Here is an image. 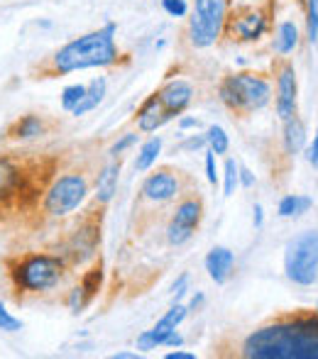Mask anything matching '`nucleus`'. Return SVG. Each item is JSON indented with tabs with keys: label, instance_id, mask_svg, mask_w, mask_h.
Returning <instances> with one entry per match:
<instances>
[{
	"label": "nucleus",
	"instance_id": "obj_20",
	"mask_svg": "<svg viewBox=\"0 0 318 359\" xmlns=\"http://www.w3.org/2000/svg\"><path fill=\"white\" fill-rule=\"evenodd\" d=\"M44 133H47V128H44V120L39 115H22L10 128V135L15 140H34V137H42Z\"/></svg>",
	"mask_w": 318,
	"mask_h": 359
},
{
	"label": "nucleus",
	"instance_id": "obj_1",
	"mask_svg": "<svg viewBox=\"0 0 318 359\" xmlns=\"http://www.w3.org/2000/svg\"><path fill=\"white\" fill-rule=\"evenodd\" d=\"M250 359H318V311L257 327L242 342Z\"/></svg>",
	"mask_w": 318,
	"mask_h": 359
},
{
	"label": "nucleus",
	"instance_id": "obj_32",
	"mask_svg": "<svg viewBox=\"0 0 318 359\" xmlns=\"http://www.w3.org/2000/svg\"><path fill=\"white\" fill-rule=\"evenodd\" d=\"M138 140H140V135L138 133H128V135H123V137L118 140L113 147H110V156H120L125 149H130V147H135L138 144Z\"/></svg>",
	"mask_w": 318,
	"mask_h": 359
},
{
	"label": "nucleus",
	"instance_id": "obj_44",
	"mask_svg": "<svg viewBox=\"0 0 318 359\" xmlns=\"http://www.w3.org/2000/svg\"><path fill=\"white\" fill-rule=\"evenodd\" d=\"M201 303H204V293H196V296L191 298V306L189 308H199Z\"/></svg>",
	"mask_w": 318,
	"mask_h": 359
},
{
	"label": "nucleus",
	"instance_id": "obj_12",
	"mask_svg": "<svg viewBox=\"0 0 318 359\" xmlns=\"http://www.w3.org/2000/svg\"><path fill=\"white\" fill-rule=\"evenodd\" d=\"M181 194V181L174 169H157L143 184V198L152 203H169Z\"/></svg>",
	"mask_w": 318,
	"mask_h": 359
},
{
	"label": "nucleus",
	"instance_id": "obj_21",
	"mask_svg": "<svg viewBox=\"0 0 318 359\" xmlns=\"http://www.w3.org/2000/svg\"><path fill=\"white\" fill-rule=\"evenodd\" d=\"M296 47H299V27L286 20V22H281L279 27H277L274 52L279 54V57H286V54H291Z\"/></svg>",
	"mask_w": 318,
	"mask_h": 359
},
{
	"label": "nucleus",
	"instance_id": "obj_39",
	"mask_svg": "<svg viewBox=\"0 0 318 359\" xmlns=\"http://www.w3.org/2000/svg\"><path fill=\"white\" fill-rule=\"evenodd\" d=\"M201 128V120L199 118H181L179 120V130L184 133V130H199Z\"/></svg>",
	"mask_w": 318,
	"mask_h": 359
},
{
	"label": "nucleus",
	"instance_id": "obj_42",
	"mask_svg": "<svg viewBox=\"0 0 318 359\" xmlns=\"http://www.w3.org/2000/svg\"><path fill=\"white\" fill-rule=\"evenodd\" d=\"M166 359H196V355H191V352H169V355H166Z\"/></svg>",
	"mask_w": 318,
	"mask_h": 359
},
{
	"label": "nucleus",
	"instance_id": "obj_26",
	"mask_svg": "<svg viewBox=\"0 0 318 359\" xmlns=\"http://www.w3.org/2000/svg\"><path fill=\"white\" fill-rule=\"evenodd\" d=\"M100 286H103V264L98 262L93 269H88L84 274V279H81V288H84V293L88 296V301H91V298L100 291Z\"/></svg>",
	"mask_w": 318,
	"mask_h": 359
},
{
	"label": "nucleus",
	"instance_id": "obj_15",
	"mask_svg": "<svg viewBox=\"0 0 318 359\" xmlns=\"http://www.w3.org/2000/svg\"><path fill=\"white\" fill-rule=\"evenodd\" d=\"M171 118H174V115L166 113V110L161 108L157 93H152L143 105H140V110H138V128H140V133H157L161 125L169 123Z\"/></svg>",
	"mask_w": 318,
	"mask_h": 359
},
{
	"label": "nucleus",
	"instance_id": "obj_41",
	"mask_svg": "<svg viewBox=\"0 0 318 359\" xmlns=\"http://www.w3.org/2000/svg\"><path fill=\"white\" fill-rule=\"evenodd\" d=\"M252 220H255V227H262V222H265V213H262V205L255 203V210H252Z\"/></svg>",
	"mask_w": 318,
	"mask_h": 359
},
{
	"label": "nucleus",
	"instance_id": "obj_40",
	"mask_svg": "<svg viewBox=\"0 0 318 359\" xmlns=\"http://www.w3.org/2000/svg\"><path fill=\"white\" fill-rule=\"evenodd\" d=\"M164 345H166V347H181V345H184V337H181L176 330H171L169 335H166Z\"/></svg>",
	"mask_w": 318,
	"mask_h": 359
},
{
	"label": "nucleus",
	"instance_id": "obj_14",
	"mask_svg": "<svg viewBox=\"0 0 318 359\" xmlns=\"http://www.w3.org/2000/svg\"><path fill=\"white\" fill-rule=\"evenodd\" d=\"M98 242H100V222L86 220L84 225L74 232L72 245H69L74 264H84L86 259H91V257L95 255V250H98Z\"/></svg>",
	"mask_w": 318,
	"mask_h": 359
},
{
	"label": "nucleus",
	"instance_id": "obj_43",
	"mask_svg": "<svg viewBox=\"0 0 318 359\" xmlns=\"http://www.w3.org/2000/svg\"><path fill=\"white\" fill-rule=\"evenodd\" d=\"M113 359H138V352H118V355H113Z\"/></svg>",
	"mask_w": 318,
	"mask_h": 359
},
{
	"label": "nucleus",
	"instance_id": "obj_30",
	"mask_svg": "<svg viewBox=\"0 0 318 359\" xmlns=\"http://www.w3.org/2000/svg\"><path fill=\"white\" fill-rule=\"evenodd\" d=\"M0 330H5V332L22 330V320H20V318H15V316H10V313L5 311L3 303H0Z\"/></svg>",
	"mask_w": 318,
	"mask_h": 359
},
{
	"label": "nucleus",
	"instance_id": "obj_29",
	"mask_svg": "<svg viewBox=\"0 0 318 359\" xmlns=\"http://www.w3.org/2000/svg\"><path fill=\"white\" fill-rule=\"evenodd\" d=\"M306 37L311 44L318 39V0H306Z\"/></svg>",
	"mask_w": 318,
	"mask_h": 359
},
{
	"label": "nucleus",
	"instance_id": "obj_18",
	"mask_svg": "<svg viewBox=\"0 0 318 359\" xmlns=\"http://www.w3.org/2000/svg\"><path fill=\"white\" fill-rule=\"evenodd\" d=\"M105 90H108V83H105L103 76L93 79L88 86H86L84 98H81V103L72 110V115H77V118H79V115H86V113H91L93 108H98V105L103 103V98H105Z\"/></svg>",
	"mask_w": 318,
	"mask_h": 359
},
{
	"label": "nucleus",
	"instance_id": "obj_33",
	"mask_svg": "<svg viewBox=\"0 0 318 359\" xmlns=\"http://www.w3.org/2000/svg\"><path fill=\"white\" fill-rule=\"evenodd\" d=\"M161 8H164V13H169L171 18H184V15L189 13L186 0H161Z\"/></svg>",
	"mask_w": 318,
	"mask_h": 359
},
{
	"label": "nucleus",
	"instance_id": "obj_6",
	"mask_svg": "<svg viewBox=\"0 0 318 359\" xmlns=\"http://www.w3.org/2000/svg\"><path fill=\"white\" fill-rule=\"evenodd\" d=\"M64 274V262L54 255H29L18 262L13 271V279L22 291H49L59 284Z\"/></svg>",
	"mask_w": 318,
	"mask_h": 359
},
{
	"label": "nucleus",
	"instance_id": "obj_35",
	"mask_svg": "<svg viewBox=\"0 0 318 359\" xmlns=\"http://www.w3.org/2000/svg\"><path fill=\"white\" fill-rule=\"evenodd\" d=\"M201 147H206V135H191V137H186L184 142L179 144L181 151H196L201 149Z\"/></svg>",
	"mask_w": 318,
	"mask_h": 359
},
{
	"label": "nucleus",
	"instance_id": "obj_22",
	"mask_svg": "<svg viewBox=\"0 0 318 359\" xmlns=\"http://www.w3.org/2000/svg\"><path fill=\"white\" fill-rule=\"evenodd\" d=\"M311 205H314V201L309 198V196H299V194H291V196H284V198L279 201V215L281 217H299L304 213H309Z\"/></svg>",
	"mask_w": 318,
	"mask_h": 359
},
{
	"label": "nucleus",
	"instance_id": "obj_31",
	"mask_svg": "<svg viewBox=\"0 0 318 359\" xmlns=\"http://www.w3.org/2000/svg\"><path fill=\"white\" fill-rule=\"evenodd\" d=\"M88 296L84 293V288L81 286H74L72 293H69V308H72V313H81L86 306H88Z\"/></svg>",
	"mask_w": 318,
	"mask_h": 359
},
{
	"label": "nucleus",
	"instance_id": "obj_28",
	"mask_svg": "<svg viewBox=\"0 0 318 359\" xmlns=\"http://www.w3.org/2000/svg\"><path fill=\"white\" fill-rule=\"evenodd\" d=\"M84 93H86V86H84V83H72V86H67V88L62 90V108L72 113V110L81 103Z\"/></svg>",
	"mask_w": 318,
	"mask_h": 359
},
{
	"label": "nucleus",
	"instance_id": "obj_4",
	"mask_svg": "<svg viewBox=\"0 0 318 359\" xmlns=\"http://www.w3.org/2000/svg\"><path fill=\"white\" fill-rule=\"evenodd\" d=\"M284 274L299 286H311L318 276V230H309L289 240L284 250Z\"/></svg>",
	"mask_w": 318,
	"mask_h": 359
},
{
	"label": "nucleus",
	"instance_id": "obj_10",
	"mask_svg": "<svg viewBox=\"0 0 318 359\" xmlns=\"http://www.w3.org/2000/svg\"><path fill=\"white\" fill-rule=\"evenodd\" d=\"M277 76V115L281 120H289L296 115V95H299V83H296V72L286 59H281L274 67Z\"/></svg>",
	"mask_w": 318,
	"mask_h": 359
},
{
	"label": "nucleus",
	"instance_id": "obj_23",
	"mask_svg": "<svg viewBox=\"0 0 318 359\" xmlns=\"http://www.w3.org/2000/svg\"><path fill=\"white\" fill-rule=\"evenodd\" d=\"M18 181L20 174L10 164V159H0V198H10L18 194Z\"/></svg>",
	"mask_w": 318,
	"mask_h": 359
},
{
	"label": "nucleus",
	"instance_id": "obj_16",
	"mask_svg": "<svg viewBox=\"0 0 318 359\" xmlns=\"http://www.w3.org/2000/svg\"><path fill=\"white\" fill-rule=\"evenodd\" d=\"M233 264H235V255L228 247H213V250L206 255V271H208V276L218 286H223L225 281L230 279Z\"/></svg>",
	"mask_w": 318,
	"mask_h": 359
},
{
	"label": "nucleus",
	"instance_id": "obj_38",
	"mask_svg": "<svg viewBox=\"0 0 318 359\" xmlns=\"http://www.w3.org/2000/svg\"><path fill=\"white\" fill-rule=\"evenodd\" d=\"M240 184L245 186V189H252V186H255V174H252L247 166H240Z\"/></svg>",
	"mask_w": 318,
	"mask_h": 359
},
{
	"label": "nucleus",
	"instance_id": "obj_24",
	"mask_svg": "<svg viewBox=\"0 0 318 359\" xmlns=\"http://www.w3.org/2000/svg\"><path fill=\"white\" fill-rule=\"evenodd\" d=\"M159 151H161V137L147 140V142L140 147V154H138V159H135V169H138V171H147L150 166L157 161Z\"/></svg>",
	"mask_w": 318,
	"mask_h": 359
},
{
	"label": "nucleus",
	"instance_id": "obj_34",
	"mask_svg": "<svg viewBox=\"0 0 318 359\" xmlns=\"http://www.w3.org/2000/svg\"><path fill=\"white\" fill-rule=\"evenodd\" d=\"M206 179H208L211 186H218V169H216V154L213 151L206 154Z\"/></svg>",
	"mask_w": 318,
	"mask_h": 359
},
{
	"label": "nucleus",
	"instance_id": "obj_7",
	"mask_svg": "<svg viewBox=\"0 0 318 359\" xmlns=\"http://www.w3.org/2000/svg\"><path fill=\"white\" fill-rule=\"evenodd\" d=\"M88 196V184L81 174H67L52 184V189L44 196V210L54 217L69 215L84 203Z\"/></svg>",
	"mask_w": 318,
	"mask_h": 359
},
{
	"label": "nucleus",
	"instance_id": "obj_25",
	"mask_svg": "<svg viewBox=\"0 0 318 359\" xmlns=\"http://www.w3.org/2000/svg\"><path fill=\"white\" fill-rule=\"evenodd\" d=\"M206 144L211 147V151H213L216 156L228 154V149H230V140H228V135H225V130L220 128V125H211L208 135H206Z\"/></svg>",
	"mask_w": 318,
	"mask_h": 359
},
{
	"label": "nucleus",
	"instance_id": "obj_2",
	"mask_svg": "<svg viewBox=\"0 0 318 359\" xmlns=\"http://www.w3.org/2000/svg\"><path fill=\"white\" fill-rule=\"evenodd\" d=\"M115 32H118L115 22H108L95 32L72 39L62 49H57L47 62L39 64L37 79H54V76H67L93 67H115L123 57L115 44Z\"/></svg>",
	"mask_w": 318,
	"mask_h": 359
},
{
	"label": "nucleus",
	"instance_id": "obj_5",
	"mask_svg": "<svg viewBox=\"0 0 318 359\" xmlns=\"http://www.w3.org/2000/svg\"><path fill=\"white\" fill-rule=\"evenodd\" d=\"M228 18V0H194L189 18V42L196 49H206L218 42Z\"/></svg>",
	"mask_w": 318,
	"mask_h": 359
},
{
	"label": "nucleus",
	"instance_id": "obj_13",
	"mask_svg": "<svg viewBox=\"0 0 318 359\" xmlns=\"http://www.w3.org/2000/svg\"><path fill=\"white\" fill-rule=\"evenodd\" d=\"M157 98H159L161 108L176 118V115L184 113V110L191 105V100H194V86L184 79L166 81V83L157 90Z\"/></svg>",
	"mask_w": 318,
	"mask_h": 359
},
{
	"label": "nucleus",
	"instance_id": "obj_9",
	"mask_svg": "<svg viewBox=\"0 0 318 359\" xmlns=\"http://www.w3.org/2000/svg\"><path fill=\"white\" fill-rule=\"evenodd\" d=\"M201 220H204V201L199 196H189L184 198L174 210L169 227H166V240L169 245H184L194 237V232L199 230Z\"/></svg>",
	"mask_w": 318,
	"mask_h": 359
},
{
	"label": "nucleus",
	"instance_id": "obj_36",
	"mask_svg": "<svg viewBox=\"0 0 318 359\" xmlns=\"http://www.w3.org/2000/svg\"><path fill=\"white\" fill-rule=\"evenodd\" d=\"M186 288H189V274H181L179 279L174 281V286H171V301L179 303V298L186 293Z\"/></svg>",
	"mask_w": 318,
	"mask_h": 359
},
{
	"label": "nucleus",
	"instance_id": "obj_3",
	"mask_svg": "<svg viewBox=\"0 0 318 359\" xmlns=\"http://www.w3.org/2000/svg\"><path fill=\"white\" fill-rule=\"evenodd\" d=\"M218 98L230 113L245 115L262 110L265 105H270L272 100V83L265 74H255V72H240V74H230L220 81L218 86Z\"/></svg>",
	"mask_w": 318,
	"mask_h": 359
},
{
	"label": "nucleus",
	"instance_id": "obj_8",
	"mask_svg": "<svg viewBox=\"0 0 318 359\" xmlns=\"http://www.w3.org/2000/svg\"><path fill=\"white\" fill-rule=\"evenodd\" d=\"M267 29H270V18H267L265 10L245 5V8H235L225 18L223 32L233 42H257Z\"/></svg>",
	"mask_w": 318,
	"mask_h": 359
},
{
	"label": "nucleus",
	"instance_id": "obj_17",
	"mask_svg": "<svg viewBox=\"0 0 318 359\" xmlns=\"http://www.w3.org/2000/svg\"><path fill=\"white\" fill-rule=\"evenodd\" d=\"M118 179H120V161H110L103 171L98 174V184H95V198L100 205H105L118 191Z\"/></svg>",
	"mask_w": 318,
	"mask_h": 359
},
{
	"label": "nucleus",
	"instance_id": "obj_19",
	"mask_svg": "<svg viewBox=\"0 0 318 359\" xmlns=\"http://www.w3.org/2000/svg\"><path fill=\"white\" fill-rule=\"evenodd\" d=\"M306 144V125L301 123L299 118H289L284 120V147H286V154H299Z\"/></svg>",
	"mask_w": 318,
	"mask_h": 359
},
{
	"label": "nucleus",
	"instance_id": "obj_11",
	"mask_svg": "<svg viewBox=\"0 0 318 359\" xmlns=\"http://www.w3.org/2000/svg\"><path fill=\"white\" fill-rule=\"evenodd\" d=\"M186 316H189V308L181 306V303H174V306L161 316V320H157V325H154L152 330H145L143 335L138 337V350L150 352V350L161 347L166 340V335H169L171 330H176V327L184 323Z\"/></svg>",
	"mask_w": 318,
	"mask_h": 359
},
{
	"label": "nucleus",
	"instance_id": "obj_37",
	"mask_svg": "<svg viewBox=\"0 0 318 359\" xmlns=\"http://www.w3.org/2000/svg\"><path fill=\"white\" fill-rule=\"evenodd\" d=\"M306 161H309L314 169H318V130H316V135H314V144L306 149Z\"/></svg>",
	"mask_w": 318,
	"mask_h": 359
},
{
	"label": "nucleus",
	"instance_id": "obj_27",
	"mask_svg": "<svg viewBox=\"0 0 318 359\" xmlns=\"http://www.w3.org/2000/svg\"><path fill=\"white\" fill-rule=\"evenodd\" d=\"M240 186V164L235 159H225L223 166V194L233 196Z\"/></svg>",
	"mask_w": 318,
	"mask_h": 359
}]
</instances>
